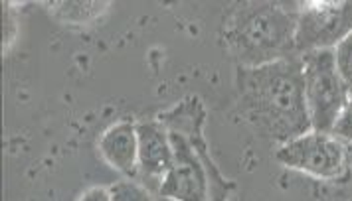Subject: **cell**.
<instances>
[{
	"mask_svg": "<svg viewBox=\"0 0 352 201\" xmlns=\"http://www.w3.org/2000/svg\"><path fill=\"white\" fill-rule=\"evenodd\" d=\"M333 137H336L340 142H352V95L344 110H342V115H340V119L336 121L335 128H333Z\"/></svg>",
	"mask_w": 352,
	"mask_h": 201,
	"instance_id": "obj_12",
	"label": "cell"
},
{
	"mask_svg": "<svg viewBox=\"0 0 352 201\" xmlns=\"http://www.w3.org/2000/svg\"><path fill=\"white\" fill-rule=\"evenodd\" d=\"M335 58L340 75L352 87V32L335 47Z\"/></svg>",
	"mask_w": 352,
	"mask_h": 201,
	"instance_id": "obj_11",
	"label": "cell"
},
{
	"mask_svg": "<svg viewBox=\"0 0 352 201\" xmlns=\"http://www.w3.org/2000/svg\"><path fill=\"white\" fill-rule=\"evenodd\" d=\"M352 32V0L299 2L295 51L303 56L317 49H335Z\"/></svg>",
	"mask_w": 352,
	"mask_h": 201,
	"instance_id": "obj_4",
	"label": "cell"
},
{
	"mask_svg": "<svg viewBox=\"0 0 352 201\" xmlns=\"http://www.w3.org/2000/svg\"><path fill=\"white\" fill-rule=\"evenodd\" d=\"M303 62L305 101L311 128L333 134L352 95V87L344 81L336 65L335 49H317L301 56Z\"/></svg>",
	"mask_w": 352,
	"mask_h": 201,
	"instance_id": "obj_3",
	"label": "cell"
},
{
	"mask_svg": "<svg viewBox=\"0 0 352 201\" xmlns=\"http://www.w3.org/2000/svg\"><path fill=\"white\" fill-rule=\"evenodd\" d=\"M4 42H6V46H10V42H12V38H14V34H16V24L12 22V18H10V10H8V4H6V12H4Z\"/></svg>",
	"mask_w": 352,
	"mask_h": 201,
	"instance_id": "obj_14",
	"label": "cell"
},
{
	"mask_svg": "<svg viewBox=\"0 0 352 201\" xmlns=\"http://www.w3.org/2000/svg\"><path fill=\"white\" fill-rule=\"evenodd\" d=\"M175 164L160 180V198L170 201H210L208 170L196 146L182 130L168 128Z\"/></svg>",
	"mask_w": 352,
	"mask_h": 201,
	"instance_id": "obj_6",
	"label": "cell"
},
{
	"mask_svg": "<svg viewBox=\"0 0 352 201\" xmlns=\"http://www.w3.org/2000/svg\"><path fill=\"white\" fill-rule=\"evenodd\" d=\"M275 160L289 170L303 172L320 180H336L344 170V146L327 132L309 130L297 139L281 144Z\"/></svg>",
	"mask_w": 352,
	"mask_h": 201,
	"instance_id": "obj_5",
	"label": "cell"
},
{
	"mask_svg": "<svg viewBox=\"0 0 352 201\" xmlns=\"http://www.w3.org/2000/svg\"><path fill=\"white\" fill-rule=\"evenodd\" d=\"M101 158L113 170L133 178L139 172V142H137V123L119 121L111 124L99 137Z\"/></svg>",
	"mask_w": 352,
	"mask_h": 201,
	"instance_id": "obj_8",
	"label": "cell"
},
{
	"mask_svg": "<svg viewBox=\"0 0 352 201\" xmlns=\"http://www.w3.org/2000/svg\"><path fill=\"white\" fill-rule=\"evenodd\" d=\"M139 142V172L148 178H164L175 164V148L168 128L157 121L137 123Z\"/></svg>",
	"mask_w": 352,
	"mask_h": 201,
	"instance_id": "obj_7",
	"label": "cell"
},
{
	"mask_svg": "<svg viewBox=\"0 0 352 201\" xmlns=\"http://www.w3.org/2000/svg\"><path fill=\"white\" fill-rule=\"evenodd\" d=\"M113 201H153L148 189L135 182L133 178H123L109 186Z\"/></svg>",
	"mask_w": 352,
	"mask_h": 201,
	"instance_id": "obj_10",
	"label": "cell"
},
{
	"mask_svg": "<svg viewBox=\"0 0 352 201\" xmlns=\"http://www.w3.org/2000/svg\"><path fill=\"white\" fill-rule=\"evenodd\" d=\"M238 113L265 139L285 144L313 130L305 101L301 56L261 67H238Z\"/></svg>",
	"mask_w": 352,
	"mask_h": 201,
	"instance_id": "obj_1",
	"label": "cell"
},
{
	"mask_svg": "<svg viewBox=\"0 0 352 201\" xmlns=\"http://www.w3.org/2000/svg\"><path fill=\"white\" fill-rule=\"evenodd\" d=\"M297 4L241 2L226 16L222 26L226 49L238 67H261L297 56Z\"/></svg>",
	"mask_w": 352,
	"mask_h": 201,
	"instance_id": "obj_2",
	"label": "cell"
},
{
	"mask_svg": "<svg viewBox=\"0 0 352 201\" xmlns=\"http://www.w3.org/2000/svg\"><path fill=\"white\" fill-rule=\"evenodd\" d=\"M78 201H113L111 193H109V187H101V186H94L89 189H85L81 193Z\"/></svg>",
	"mask_w": 352,
	"mask_h": 201,
	"instance_id": "obj_13",
	"label": "cell"
},
{
	"mask_svg": "<svg viewBox=\"0 0 352 201\" xmlns=\"http://www.w3.org/2000/svg\"><path fill=\"white\" fill-rule=\"evenodd\" d=\"M50 14L65 24H87L109 8V2H48Z\"/></svg>",
	"mask_w": 352,
	"mask_h": 201,
	"instance_id": "obj_9",
	"label": "cell"
}]
</instances>
